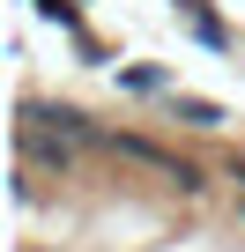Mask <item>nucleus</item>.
Returning a JSON list of instances; mask_svg holds the SVG:
<instances>
[{
  "label": "nucleus",
  "instance_id": "nucleus-1",
  "mask_svg": "<svg viewBox=\"0 0 245 252\" xmlns=\"http://www.w3.org/2000/svg\"><path fill=\"white\" fill-rule=\"evenodd\" d=\"M171 111H178L186 126H223V111H215V104H201V96H171Z\"/></svg>",
  "mask_w": 245,
  "mask_h": 252
}]
</instances>
